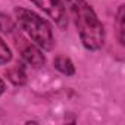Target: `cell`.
<instances>
[{
	"label": "cell",
	"mask_w": 125,
	"mask_h": 125,
	"mask_svg": "<svg viewBox=\"0 0 125 125\" xmlns=\"http://www.w3.org/2000/svg\"><path fill=\"white\" fill-rule=\"evenodd\" d=\"M75 22L83 46L88 50H99L104 44V28L96 12L85 0H65Z\"/></svg>",
	"instance_id": "obj_1"
},
{
	"label": "cell",
	"mask_w": 125,
	"mask_h": 125,
	"mask_svg": "<svg viewBox=\"0 0 125 125\" xmlns=\"http://www.w3.org/2000/svg\"><path fill=\"white\" fill-rule=\"evenodd\" d=\"M15 16L22 28V31L43 50H52L54 46V37L52 32V27L44 21L40 15L35 12L25 9V8H16Z\"/></svg>",
	"instance_id": "obj_2"
},
{
	"label": "cell",
	"mask_w": 125,
	"mask_h": 125,
	"mask_svg": "<svg viewBox=\"0 0 125 125\" xmlns=\"http://www.w3.org/2000/svg\"><path fill=\"white\" fill-rule=\"evenodd\" d=\"M31 2L40 8L59 28H66L68 19H66V9L62 0H31Z\"/></svg>",
	"instance_id": "obj_3"
},
{
	"label": "cell",
	"mask_w": 125,
	"mask_h": 125,
	"mask_svg": "<svg viewBox=\"0 0 125 125\" xmlns=\"http://www.w3.org/2000/svg\"><path fill=\"white\" fill-rule=\"evenodd\" d=\"M22 44H21V54H22V59L25 63L34 66V68H40L46 63V57L43 54V52L40 50L38 46H32V44H25L24 40H21Z\"/></svg>",
	"instance_id": "obj_4"
},
{
	"label": "cell",
	"mask_w": 125,
	"mask_h": 125,
	"mask_svg": "<svg viewBox=\"0 0 125 125\" xmlns=\"http://www.w3.org/2000/svg\"><path fill=\"white\" fill-rule=\"evenodd\" d=\"M53 66H54L60 74H63V75H66V77H71V75L75 74V66H74V63H72V60H71L69 57H66V56H62V54L56 56L54 60H53Z\"/></svg>",
	"instance_id": "obj_5"
},
{
	"label": "cell",
	"mask_w": 125,
	"mask_h": 125,
	"mask_svg": "<svg viewBox=\"0 0 125 125\" xmlns=\"http://www.w3.org/2000/svg\"><path fill=\"white\" fill-rule=\"evenodd\" d=\"M6 75H8L9 81L15 85H24L27 83V74H25L24 65H15V66L9 68L6 71Z\"/></svg>",
	"instance_id": "obj_6"
},
{
	"label": "cell",
	"mask_w": 125,
	"mask_h": 125,
	"mask_svg": "<svg viewBox=\"0 0 125 125\" xmlns=\"http://www.w3.org/2000/svg\"><path fill=\"white\" fill-rule=\"evenodd\" d=\"M0 31H3L5 34H12L15 31V22L2 12H0Z\"/></svg>",
	"instance_id": "obj_7"
},
{
	"label": "cell",
	"mask_w": 125,
	"mask_h": 125,
	"mask_svg": "<svg viewBox=\"0 0 125 125\" xmlns=\"http://www.w3.org/2000/svg\"><path fill=\"white\" fill-rule=\"evenodd\" d=\"M124 9H125V6L122 5V6H119V10H118V40H119L121 44H124V41H125V38H124V32H125V25H124V22H125Z\"/></svg>",
	"instance_id": "obj_8"
},
{
	"label": "cell",
	"mask_w": 125,
	"mask_h": 125,
	"mask_svg": "<svg viewBox=\"0 0 125 125\" xmlns=\"http://www.w3.org/2000/svg\"><path fill=\"white\" fill-rule=\"evenodd\" d=\"M12 59V52L8 47V44L0 38V65H6Z\"/></svg>",
	"instance_id": "obj_9"
},
{
	"label": "cell",
	"mask_w": 125,
	"mask_h": 125,
	"mask_svg": "<svg viewBox=\"0 0 125 125\" xmlns=\"http://www.w3.org/2000/svg\"><path fill=\"white\" fill-rule=\"evenodd\" d=\"M3 91H5V83H3L2 78H0V96L3 94Z\"/></svg>",
	"instance_id": "obj_10"
}]
</instances>
